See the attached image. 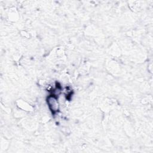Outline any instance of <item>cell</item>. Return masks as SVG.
<instances>
[{
	"label": "cell",
	"mask_w": 153,
	"mask_h": 153,
	"mask_svg": "<svg viewBox=\"0 0 153 153\" xmlns=\"http://www.w3.org/2000/svg\"><path fill=\"white\" fill-rule=\"evenodd\" d=\"M48 106L53 113L57 112L59 109V103L56 95L51 94L48 96L47 99Z\"/></svg>",
	"instance_id": "obj_1"
}]
</instances>
